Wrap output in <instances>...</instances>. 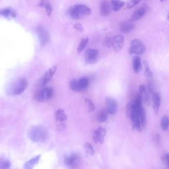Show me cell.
Masks as SVG:
<instances>
[{
	"instance_id": "cell-1",
	"label": "cell",
	"mask_w": 169,
	"mask_h": 169,
	"mask_svg": "<svg viewBox=\"0 0 169 169\" xmlns=\"http://www.w3.org/2000/svg\"><path fill=\"white\" fill-rule=\"evenodd\" d=\"M139 97L132 100L127 105L125 108L126 116L130 120L133 130L140 132L142 128L141 120L146 118L145 110Z\"/></svg>"
},
{
	"instance_id": "cell-2",
	"label": "cell",
	"mask_w": 169,
	"mask_h": 169,
	"mask_svg": "<svg viewBox=\"0 0 169 169\" xmlns=\"http://www.w3.org/2000/svg\"><path fill=\"white\" fill-rule=\"evenodd\" d=\"M28 83L25 78H19L12 82L8 86L7 94L9 95H16L23 93L27 88Z\"/></svg>"
},
{
	"instance_id": "cell-3",
	"label": "cell",
	"mask_w": 169,
	"mask_h": 169,
	"mask_svg": "<svg viewBox=\"0 0 169 169\" xmlns=\"http://www.w3.org/2000/svg\"><path fill=\"white\" fill-rule=\"evenodd\" d=\"M28 136L30 139L34 142H43L47 139L48 132L44 126L35 125L29 129Z\"/></svg>"
},
{
	"instance_id": "cell-4",
	"label": "cell",
	"mask_w": 169,
	"mask_h": 169,
	"mask_svg": "<svg viewBox=\"0 0 169 169\" xmlns=\"http://www.w3.org/2000/svg\"><path fill=\"white\" fill-rule=\"evenodd\" d=\"M91 13V9L87 6L83 4H76L71 7L69 11V15L71 18L76 20L89 16Z\"/></svg>"
},
{
	"instance_id": "cell-5",
	"label": "cell",
	"mask_w": 169,
	"mask_h": 169,
	"mask_svg": "<svg viewBox=\"0 0 169 169\" xmlns=\"http://www.w3.org/2000/svg\"><path fill=\"white\" fill-rule=\"evenodd\" d=\"M53 90L50 87L42 88L36 92L34 98L36 100L44 102L50 100L53 97Z\"/></svg>"
},
{
	"instance_id": "cell-6",
	"label": "cell",
	"mask_w": 169,
	"mask_h": 169,
	"mask_svg": "<svg viewBox=\"0 0 169 169\" xmlns=\"http://www.w3.org/2000/svg\"><path fill=\"white\" fill-rule=\"evenodd\" d=\"M146 50V47L143 42L140 40L135 39L131 42L129 52L130 54H135L141 55Z\"/></svg>"
},
{
	"instance_id": "cell-7",
	"label": "cell",
	"mask_w": 169,
	"mask_h": 169,
	"mask_svg": "<svg viewBox=\"0 0 169 169\" xmlns=\"http://www.w3.org/2000/svg\"><path fill=\"white\" fill-rule=\"evenodd\" d=\"M81 161V156L79 154L73 153L66 156L64 159L66 166L71 168H75L79 165Z\"/></svg>"
},
{
	"instance_id": "cell-8",
	"label": "cell",
	"mask_w": 169,
	"mask_h": 169,
	"mask_svg": "<svg viewBox=\"0 0 169 169\" xmlns=\"http://www.w3.org/2000/svg\"><path fill=\"white\" fill-rule=\"evenodd\" d=\"M57 68L56 66H54L45 72L38 82V85L39 87H44L45 86L51 81L54 75L55 74Z\"/></svg>"
},
{
	"instance_id": "cell-9",
	"label": "cell",
	"mask_w": 169,
	"mask_h": 169,
	"mask_svg": "<svg viewBox=\"0 0 169 169\" xmlns=\"http://www.w3.org/2000/svg\"><path fill=\"white\" fill-rule=\"evenodd\" d=\"M99 54L97 49L89 48L84 54V59L87 64H94L96 62Z\"/></svg>"
},
{
	"instance_id": "cell-10",
	"label": "cell",
	"mask_w": 169,
	"mask_h": 169,
	"mask_svg": "<svg viewBox=\"0 0 169 169\" xmlns=\"http://www.w3.org/2000/svg\"><path fill=\"white\" fill-rule=\"evenodd\" d=\"M37 32L41 45L42 46H44L50 40V36L49 33L45 28L41 26H39L37 28Z\"/></svg>"
},
{
	"instance_id": "cell-11",
	"label": "cell",
	"mask_w": 169,
	"mask_h": 169,
	"mask_svg": "<svg viewBox=\"0 0 169 169\" xmlns=\"http://www.w3.org/2000/svg\"><path fill=\"white\" fill-rule=\"evenodd\" d=\"M112 47L114 51L118 52L121 50L123 46L124 38L122 35H114L112 37Z\"/></svg>"
},
{
	"instance_id": "cell-12",
	"label": "cell",
	"mask_w": 169,
	"mask_h": 169,
	"mask_svg": "<svg viewBox=\"0 0 169 169\" xmlns=\"http://www.w3.org/2000/svg\"><path fill=\"white\" fill-rule=\"evenodd\" d=\"M106 132V129L102 127H99L95 130L93 135L94 141L96 143H103Z\"/></svg>"
},
{
	"instance_id": "cell-13",
	"label": "cell",
	"mask_w": 169,
	"mask_h": 169,
	"mask_svg": "<svg viewBox=\"0 0 169 169\" xmlns=\"http://www.w3.org/2000/svg\"><path fill=\"white\" fill-rule=\"evenodd\" d=\"M100 8V13L102 16H107L112 13V6L107 0H101Z\"/></svg>"
},
{
	"instance_id": "cell-14",
	"label": "cell",
	"mask_w": 169,
	"mask_h": 169,
	"mask_svg": "<svg viewBox=\"0 0 169 169\" xmlns=\"http://www.w3.org/2000/svg\"><path fill=\"white\" fill-rule=\"evenodd\" d=\"M105 105L108 113L111 115L116 113L118 110V104L115 100L110 97L106 98Z\"/></svg>"
},
{
	"instance_id": "cell-15",
	"label": "cell",
	"mask_w": 169,
	"mask_h": 169,
	"mask_svg": "<svg viewBox=\"0 0 169 169\" xmlns=\"http://www.w3.org/2000/svg\"><path fill=\"white\" fill-rule=\"evenodd\" d=\"M136 27L135 24L133 21H130L122 22L120 24V31L124 33H128L134 30Z\"/></svg>"
},
{
	"instance_id": "cell-16",
	"label": "cell",
	"mask_w": 169,
	"mask_h": 169,
	"mask_svg": "<svg viewBox=\"0 0 169 169\" xmlns=\"http://www.w3.org/2000/svg\"><path fill=\"white\" fill-rule=\"evenodd\" d=\"M147 8L146 6H142L136 10L131 16L130 21H135L140 19L147 13Z\"/></svg>"
},
{
	"instance_id": "cell-17",
	"label": "cell",
	"mask_w": 169,
	"mask_h": 169,
	"mask_svg": "<svg viewBox=\"0 0 169 169\" xmlns=\"http://www.w3.org/2000/svg\"><path fill=\"white\" fill-rule=\"evenodd\" d=\"M138 96L141 100L142 103L147 105L149 104L148 95L145 86L143 84L141 85L139 88V93Z\"/></svg>"
},
{
	"instance_id": "cell-18",
	"label": "cell",
	"mask_w": 169,
	"mask_h": 169,
	"mask_svg": "<svg viewBox=\"0 0 169 169\" xmlns=\"http://www.w3.org/2000/svg\"><path fill=\"white\" fill-rule=\"evenodd\" d=\"M153 106L156 114L159 112L161 104V96L159 93L155 92L152 94Z\"/></svg>"
},
{
	"instance_id": "cell-19",
	"label": "cell",
	"mask_w": 169,
	"mask_h": 169,
	"mask_svg": "<svg viewBox=\"0 0 169 169\" xmlns=\"http://www.w3.org/2000/svg\"><path fill=\"white\" fill-rule=\"evenodd\" d=\"M89 81L86 77H83L78 80V92H83L88 89Z\"/></svg>"
},
{
	"instance_id": "cell-20",
	"label": "cell",
	"mask_w": 169,
	"mask_h": 169,
	"mask_svg": "<svg viewBox=\"0 0 169 169\" xmlns=\"http://www.w3.org/2000/svg\"><path fill=\"white\" fill-rule=\"evenodd\" d=\"M41 155H38L26 162L24 166V168L27 169H32L37 165L40 158Z\"/></svg>"
},
{
	"instance_id": "cell-21",
	"label": "cell",
	"mask_w": 169,
	"mask_h": 169,
	"mask_svg": "<svg viewBox=\"0 0 169 169\" xmlns=\"http://www.w3.org/2000/svg\"><path fill=\"white\" fill-rule=\"evenodd\" d=\"M133 67L136 74L138 73L141 68V58L138 56H135L133 60Z\"/></svg>"
},
{
	"instance_id": "cell-22",
	"label": "cell",
	"mask_w": 169,
	"mask_h": 169,
	"mask_svg": "<svg viewBox=\"0 0 169 169\" xmlns=\"http://www.w3.org/2000/svg\"><path fill=\"white\" fill-rule=\"evenodd\" d=\"M55 116L56 120L59 122H64L68 119L67 115L62 109L58 110L55 113Z\"/></svg>"
},
{
	"instance_id": "cell-23",
	"label": "cell",
	"mask_w": 169,
	"mask_h": 169,
	"mask_svg": "<svg viewBox=\"0 0 169 169\" xmlns=\"http://www.w3.org/2000/svg\"><path fill=\"white\" fill-rule=\"evenodd\" d=\"M1 14L5 17H11L15 18L17 16L16 12L10 8L3 9L1 11Z\"/></svg>"
},
{
	"instance_id": "cell-24",
	"label": "cell",
	"mask_w": 169,
	"mask_h": 169,
	"mask_svg": "<svg viewBox=\"0 0 169 169\" xmlns=\"http://www.w3.org/2000/svg\"><path fill=\"white\" fill-rule=\"evenodd\" d=\"M111 4L113 10L117 11L123 7L125 3L120 0H112Z\"/></svg>"
},
{
	"instance_id": "cell-25",
	"label": "cell",
	"mask_w": 169,
	"mask_h": 169,
	"mask_svg": "<svg viewBox=\"0 0 169 169\" xmlns=\"http://www.w3.org/2000/svg\"><path fill=\"white\" fill-rule=\"evenodd\" d=\"M108 113L106 110H102L100 111L97 116L98 121L101 123L106 122L108 118Z\"/></svg>"
},
{
	"instance_id": "cell-26",
	"label": "cell",
	"mask_w": 169,
	"mask_h": 169,
	"mask_svg": "<svg viewBox=\"0 0 169 169\" xmlns=\"http://www.w3.org/2000/svg\"><path fill=\"white\" fill-rule=\"evenodd\" d=\"M169 126V117L167 115L163 116L161 121V126L163 131H166Z\"/></svg>"
},
{
	"instance_id": "cell-27",
	"label": "cell",
	"mask_w": 169,
	"mask_h": 169,
	"mask_svg": "<svg viewBox=\"0 0 169 169\" xmlns=\"http://www.w3.org/2000/svg\"><path fill=\"white\" fill-rule=\"evenodd\" d=\"M83 147L84 151L87 154L90 156H93L94 154V150L91 144L86 142L84 144Z\"/></svg>"
},
{
	"instance_id": "cell-28",
	"label": "cell",
	"mask_w": 169,
	"mask_h": 169,
	"mask_svg": "<svg viewBox=\"0 0 169 169\" xmlns=\"http://www.w3.org/2000/svg\"><path fill=\"white\" fill-rule=\"evenodd\" d=\"M89 41V38H83L81 40L77 49L78 54H81L87 45Z\"/></svg>"
},
{
	"instance_id": "cell-29",
	"label": "cell",
	"mask_w": 169,
	"mask_h": 169,
	"mask_svg": "<svg viewBox=\"0 0 169 169\" xmlns=\"http://www.w3.org/2000/svg\"><path fill=\"white\" fill-rule=\"evenodd\" d=\"M11 166V162L7 159L1 158L0 160V169H8Z\"/></svg>"
},
{
	"instance_id": "cell-30",
	"label": "cell",
	"mask_w": 169,
	"mask_h": 169,
	"mask_svg": "<svg viewBox=\"0 0 169 169\" xmlns=\"http://www.w3.org/2000/svg\"><path fill=\"white\" fill-rule=\"evenodd\" d=\"M144 74L145 76L147 78H150L152 76V73L149 67V66L147 62L144 61Z\"/></svg>"
},
{
	"instance_id": "cell-31",
	"label": "cell",
	"mask_w": 169,
	"mask_h": 169,
	"mask_svg": "<svg viewBox=\"0 0 169 169\" xmlns=\"http://www.w3.org/2000/svg\"><path fill=\"white\" fill-rule=\"evenodd\" d=\"M69 86L70 89L73 91L78 92V80L75 79L71 80L70 82Z\"/></svg>"
},
{
	"instance_id": "cell-32",
	"label": "cell",
	"mask_w": 169,
	"mask_h": 169,
	"mask_svg": "<svg viewBox=\"0 0 169 169\" xmlns=\"http://www.w3.org/2000/svg\"><path fill=\"white\" fill-rule=\"evenodd\" d=\"M84 101L88 105L89 112H92L94 111L95 110V106L92 101L87 98L84 99Z\"/></svg>"
},
{
	"instance_id": "cell-33",
	"label": "cell",
	"mask_w": 169,
	"mask_h": 169,
	"mask_svg": "<svg viewBox=\"0 0 169 169\" xmlns=\"http://www.w3.org/2000/svg\"><path fill=\"white\" fill-rule=\"evenodd\" d=\"M44 7L46 9L47 16H49L52 13V6L49 3H48L44 6Z\"/></svg>"
},
{
	"instance_id": "cell-34",
	"label": "cell",
	"mask_w": 169,
	"mask_h": 169,
	"mask_svg": "<svg viewBox=\"0 0 169 169\" xmlns=\"http://www.w3.org/2000/svg\"><path fill=\"white\" fill-rule=\"evenodd\" d=\"M141 0H131L127 5L128 8H131L141 1Z\"/></svg>"
},
{
	"instance_id": "cell-35",
	"label": "cell",
	"mask_w": 169,
	"mask_h": 169,
	"mask_svg": "<svg viewBox=\"0 0 169 169\" xmlns=\"http://www.w3.org/2000/svg\"><path fill=\"white\" fill-rule=\"evenodd\" d=\"M74 28L78 32L82 33L84 31V29L82 25L80 23H77L75 24Z\"/></svg>"
},
{
	"instance_id": "cell-36",
	"label": "cell",
	"mask_w": 169,
	"mask_h": 169,
	"mask_svg": "<svg viewBox=\"0 0 169 169\" xmlns=\"http://www.w3.org/2000/svg\"><path fill=\"white\" fill-rule=\"evenodd\" d=\"M162 159L167 166L169 168V153L166 154L163 157Z\"/></svg>"
},
{
	"instance_id": "cell-37",
	"label": "cell",
	"mask_w": 169,
	"mask_h": 169,
	"mask_svg": "<svg viewBox=\"0 0 169 169\" xmlns=\"http://www.w3.org/2000/svg\"><path fill=\"white\" fill-rule=\"evenodd\" d=\"M112 37H107L106 38L105 41V44L106 46L108 48L112 47Z\"/></svg>"
},
{
	"instance_id": "cell-38",
	"label": "cell",
	"mask_w": 169,
	"mask_h": 169,
	"mask_svg": "<svg viewBox=\"0 0 169 169\" xmlns=\"http://www.w3.org/2000/svg\"><path fill=\"white\" fill-rule=\"evenodd\" d=\"M147 89L148 92L151 94H153L155 92L153 87V85L151 83H149L148 84Z\"/></svg>"
},
{
	"instance_id": "cell-39",
	"label": "cell",
	"mask_w": 169,
	"mask_h": 169,
	"mask_svg": "<svg viewBox=\"0 0 169 169\" xmlns=\"http://www.w3.org/2000/svg\"><path fill=\"white\" fill-rule=\"evenodd\" d=\"M48 3H49V2L48 0H41L39 6L40 7H44V6Z\"/></svg>"
},
{
	"instance_id": "cell-40",
	"label": "cell",
	"mask_w": 169,
	"mask_h": 169,
	"mask_svg": "<svg viewBox=\"0 0 169 169\" xmlns=\"http://www.w3.org/2000/svg\"><path fill=\"white\" fill-rule=\"evenodd\" d=\"M154 140L156 142H159L160 140V136L159 135L156 134L154 136Z\"/></svg>"
},
{
	"instance_id": "cell-41",
	"label": "cell",
	"mask_w": 169,
	"mask_h": 169,
	"mask_svg": "<svg viewBox=\"0 0 169 169\" xmlns=\"http://www.w3.org/2000/svg\"><path fill=\"white\" fill-rule=\"evenodd\" d=\"M167 19L169 20V13L168 15Z\"/></svg>"
},
{
	"instance_id": "cell-42",
	"label": "cell",
	"mask_w": 169,
	"mask_h": 169,
	"mask_svg": "<svg viewBox=\"0 0 169 169\" xmlns=\"http://www.w3.org/2000/svg\"><path fill=\"white\" fill-rule=\"evenodd\" d=\"M165 1V0H160L161 2H162L163 1Z\"/></svg>"
}]
</instances>
